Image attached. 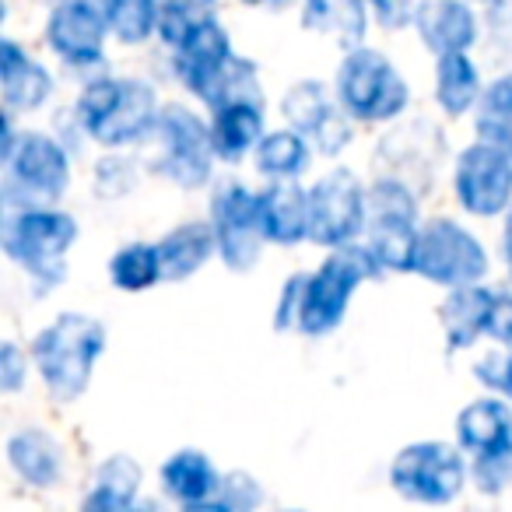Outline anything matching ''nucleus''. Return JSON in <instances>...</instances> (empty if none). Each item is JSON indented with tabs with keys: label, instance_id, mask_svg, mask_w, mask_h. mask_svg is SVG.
Masks as SVG:
<instances>
[{
	"label": "nucleus",
	"instance_id": "f257e3e1",
	"mask_svg": "<svg viewBox=\"0 0 512 512\" xmlns=\"http://www.w3.org/2000/svg\"><path fill=\"white\" fill-rule=\"evenodd\" d=\"M386 278L379 260L362 239L327 249L316 271H299L281 285L274 302V330L278 334L327 337L348 320L351 299L362 285Z\"/></svg>",
	"mask_w": 512,
	"mask_h": 512
},
{
	"label": "nucleus",
	"instance_id": "f03ea898",
	"mask_svg": "<svg viewBox=\"0 0 512 512\" xmlns=\"http://www.w3.org/2000/svg\"><path fill=\"white\" fill-rule=\"evenodd\" d=\"M32 365L53 404H74L88 393L95 365L106 355V327L92 313H57L29 344Z\"/></svg>",
	"mask_w": 512,
	"mask_h": 512
},
{
	"label": "nucleus",
	"instance_id": "7ed1b4c3",
	"mask_svg": "<svg viewBox=\"0 0 512 512\" xmlns=\"http://www.w3.org/2000/svg\"><path fill=\"white\" fill-rule=\"evenodd\" d=\"M78 218L57 204H4L0 246L11 264L39 288H57L67 278V256L78 246Z\"/></svg>",
	"mask_w": 512,
	"mask_h": 512
},
{
	"label": "nucleus",
	"instance_id": "20e7f679",
	"mask_svg": "<svg viewBox=\"0 0 512 512\" xmlns=\"http://www.w3.org/2000/svg\"><path fill=\"white\" fill-rule=\"evenodd\" d=\"M158 92L141 78H95L74 102V123L99 148H134L148 141L158 120Z\"/></svg>",
	"mask_w": 512,
	"mask_h": 512
},
{
	"label": "nucleus",
	"instance_id": "39448f33",
	"mask_svg": "<svg viewBox=\"0 0 512 512\" xmlns=\"http://www.w3.org/2000/svg\"><path fill=\"white\" fill-rule=\"evenodd\" d=\"M15 120V113H4V204H60L74 179L71 151L46 130H18Z\"/></svg>",
	"mask_w": 512,
	"mask_h": 512
},
{
	"label": "nucleus",
	"instance_id": "423d86ee",
	"mask_svg": "<svg viewBox=\"0 0 512 512\" xmlns=\"http://www.w3.org/2000/svg\"><path fill=\"white\" fill-rule=\"evenodd\" d=\"M456 446L467 453L470 484L481 495H502L512 488V400L498 393L470 400L453 421Z\"/></svg>",
	"mask_w": 512,
	"mask_h": 512
},
{
	"label": "nucleus",
	"instance_id": "0eeeda50",
	"mask_svg": "<svg viewBox=\"0 0 512 512\" xmlns=\"http://www.w3.org/2000/svg\"><path fill=\"white\" fill-rule=\"evenodd\" d=\"M334 92L358 127H383V123L400 120L411 106V85L400 74V67L372 46L344 50Z\"/></svg>",
	"mask_w": 512,
	"mask_h": 512
},
{
	"label": "nucleus",
	"instance_id": "6e6552de",
	"mask_svg": "<svg viewBox=\"0 0 512 512\" xmlns=\"http://www.w3.org/2000/svg\"><path fill=\"white\" fill-rule=\"evenodd\" d=\"M148 141H155L151 169L162 179L186 193L211 186L218 155L211 141V120H204L197 109L183 102H162Z\"/></svg>",
	"mask_w": 512,
	"mask_h": 512
},
{
	"label": "nucleus",
	"instance_id": "1a4fd4ad",
	"mask_svg": "<svg viewBox=\"0 0 512 512\" xmlns=\"http://www.w3.org/2000/svg\"><path fill=\"white\" fill-rule=\"evenodd\" d=\"M421 232V193L404 179L372 176L365 197L362 242L372 249L383 274H411L414 242Z\"/></svg>",
	"mask_w": 512,
	"mask_h": 512
},
{
	"label": "nucleus",
	"instance_id": "9d476101",
	"mask_svg": "<svg viewBox=\"0 0 512 512\" xmlns=\"http://www.w3.org/2000/svg\"><path fill=\"white\" fill-rule=\"evenodd\" d=\"M390 488L404 502L418 505H449L463 495L470 484V463L456 442L421 439L411 446L397 449L390 460Z\"/></svg>",
	"mask_w": 512,
	"mask_h": 512
},
{
	"label": "nucleus",
	"instance_id": "9b49d317",
	"mask_svg": "<svg viewBox=\"0 0 512 512\" xmlns=\"http://www.w3.org/2000/svg\"><path fill=\"white\" fill-rule=\"evenodd\" d=\"M488 267V249L463 221L446 218V214L421 221L411 256V274H418L421 281L439 288H456L470 285V281H484Z\"/></svg>",
	"mask_w": 512,
	"mask_h": 512
},
{
	"label": "nucleus",
	"instance_id": "f8f14e48",
	"mask_svg": "<svg viewBox=\"0 0 512 512\" xmlns=\"http://www.w3.org/2000/svg\"><path fill=\"white\" fill-rule=\"evenodd\" d=\"M449 158L446 130L428 116H400L393 130H386L372 155V176L404 179L407 186L428 197L442 176V165Z\"/></svg>",
	"mask_w": 512,
	"mask_h": 512
},
{
	"label": "nucleus",
	"instance_id": "ddd939ff",
	"mask_svg": "<svg viewBox=\"0 0 512 512\" xmlns=\"http://www.w3.org/2000/svg\"><path fill=\"white\" fill-rule=\"evenodd\" d=\"M218 235V260L232 274H253L271 246L260 225V197L242 179H221L211 190V211H207Z\"/></svg>",
	"mask_w": 512,
	"mask_h": 512
},
{
	"label": "nucleus",
	"instance_id": "4468645a",
	"mask_svg": "<svg viewBox=\"0 0 512 512\" xmlns=\"http://www.w3.org/2000/svg\"><path fill=\"white\" fill-rule=\"evenodd\" d=\"M453 197L477 221L502 218L512 207V151L491 141H474L453 158Z\"/></svg>",
	"mask_w": 512,
	"mask_h": 512
},
{
	"label": "nucleus",
	"instance_id": "2eb2a0df",
	"mask_svg": "<svg viewBox=\"0 0 512 512\" xmlns=\"http://www.w3.org/2000/svg\"><path fill=\"white\" fill-rule=\"evenodd\" d=\"M369 183L348 165L327 169L309 186V242L337 249L362 239Z\"/></svg>",
	"mask_w": 512,
	"mask_h": 512
},
{
	"label": "nucleus",
	"instance_id": "dca6fc26",
	"mask_svg": "<svg viewBox=\"0 0 512 512\" xmlns=\"http://www.w3.org/2000/svg\"><path fill=\"white\" fill-rule=\"evenodd\" d=\"M235 60H239V53H235L232 36H228L221 18L200 25L183 43L172 46V74L207 109H214L221 102L228 81H232Z\"/></svg>",
	"mask_w": 512,
	"mask_h": 512
},
{
	"label": "nucleus",
	"instance_id": "f3484780",
	"mask_svg": "<svg viewBox=\"0 0 512 512\" xmlns=\"http://www.w3.org/2000/svg\"><path fill=\"white\" fill-rule=\"evenodd\" d=\"M281 120L288 127H295L302 137H309V144L316 148V155L337 158L355 137L358 123L348 116V109L341 106L334 85L320 78H302L281 95Z\"/></svg>",
	"mask_w": 512,
	"mask_h": 512
},
{
	"label": "nucleus",
	"instance_id": "a211bd4d",
	"mask_svg": "<svg viewBox=\"0 0 512 512\" xmlns=\"http://www.w3.org/2000/svg\"><path fill=\"white\" fill-rule=\"evenodd\" d=\"M109 39H113V32H109L99 0H57L43 25L46 50L74 71L106 64Z\"/></svg>",
	"mask_w": 512,
	"mask_h": 512
},
{
	"label": "nucleus",
	"instance_id": "6ab92c4d",
	"mask_svg": "<svg viewBox=\"0 0 512 512\" xmlns=\"http://www.w3.org/2000/svg\"><path fill=\"white\" fill-rule=\"evenodd\" d=\"M57 85H53L50 67L39 57H32L15 36L0 39V102L4 113L32 116L53 99Z\"/></svg>",
	"mask_w": 512,
	"mask_h": 512
},
{
	"label": "nucleus",
	"instance_id": "aec40b11",
	"mask_svg": "<svg viewBox=\"0 0 512 512\" xmlns=\"http://www.w3.org/2000/svg\"><path fill=\"white\" fill-rule=\"evenodd\" d=\"M4 460H8L11 474L29 488L50 491L67 481V449L43 425L15 428L4 442Z\"/></svg>",
	"mask_w": 512,
	"mask_h": 512
},
{
	"label": "nucleus",
	"instance_id": "412c9836",
	"mask_svg": "<svg viewBox=\"0 0 512 512\" xmlns=\"http://www.w3.org/2000/svg\"><path fill=\"white\" fill-rule=\"evenodd\" d=\"M414 36L432 57L470 53L481 43V18L474 11V0H421Z\"/></svg>",
	"mask_w": 512,
	"mask_h": 512
},
{
	"label": "nucleus",
	"instance_id": "4be33fe9",
	"mask_svg": "<svg viewBox=\"0 0 512 512\" xmlns=\"http://www.w3.org/2000/svg\"><path fill=\"white\" fill-rule=\"evenodd\" d=\"M221 488V470L197 446H183L169 453L158 467V491L179 509H214Z\"/></svg>",
	"mask_w": 512,
	"mask_h": 512
},
{
	"label": "nucleus",
	"instance_id": "5701e85b",
	"mask_svg": "<svg viewBox=\"0 0 512 512\" xmlns=\"http://www.w3.org/2000/svg\"><path fill=\"white\" fill-rule=\"evenodd\" d=\"M207 120H211L214 155L221 165H242L246 158H253L260 137L267 134L264 99H253V95L225 99L221 106L207 109Z\"/></svg>",
	"mask_w": 512,
	"mask_h": 512
},
{
	"label": "nucleus",
	"instance_id": "b1692460",
	"mask_svg": "<svg viewBox=\"0 0 512 512\" xmlns=\"http://www.w3.org/2000/svg\"><path fill=\"white\" fill-rule=\"evenodd\" d=\"M495 299L498 288L484 285V281L446 288V299L439 302V327L446 351H470L477 341L488 337Z\"/></svg>",
	"mask_w": 512,
	"mask_h": 512
},
{
	"label": "nucleus",
	"instance_id": "393cba45",
	"mask_svg": "<svg viewBox=\"0 0 512 512\" xmlns=\"http://www.w3.org/2000/svg\"><path fill=\"white\" fill-rule=\"evenodd\" d=\"M260 197V225L271 246L292 249L309 242V190L299 179H267Z\"/></svg>",
	"mask_w": 512,
	"mask_h": 512
},
{
	"label": "nucleus",
	"instance_id": "a878e982",
	"mask_svg": "<svg viewBox=\"0 0 512 512\" xmlns=\"http://www.w3.org/2000/svg\"><path fill=\"white\" fill-rule=\"evenodd\" d=\"M158 256H162L165 285H179L200 274L218 256V235H214L211 218H190L172 225L158 239Z\"/></svg>",
	"mask_w": 512,
	"mask_h": 512
},
{
	"label": "nucleus",
	"instance_id": "bb28decb",
	"mask_svg": "<svg viewBox=\"0 0 512 512\" xmlns=\"http://www.w3.org/2000/svg\"><path fill=\"white\" fill-rule=\"evenodd\" d=\"M299 25L313 36L330 39L341 50L365 46L372 25L369 0H302Z\"/></svg>",
	"mask_w": 512,
	"mask_h": 512
},
{
	"label": "nucleus",
	"instance_id": "cd10ccee",
	"mask_svg": "<svg viewBox=\"0 0 512 512\" xmlns=\"http://www.w3.org/2000/svg\"><path fill=\"white\" fill-rule=\"evenodd\" d=\"M144 488V467L130 453H109L99 467L92 470L81 509L88 512H127L137 505Z\"/></svg>",
	"mask_w": 512,
	"mask_h": 512
},
{
	"label": "nucleus",
	"instance_id": "c85d7f7f",
	"mask_svg": "<svg viewBox=\"0 0 512 512\" xmlns=\"http://www.w3.org/2000/svg\"><path fill=\"white\" fill-rule=\"evenodd\" d=\"M484 92L481 67L470 53H446L435 57V106L449 123L474 113Z\"/></svg>",
	"mask_w": 512,
	"mask_h": 512
},
{
	"label": "nucleus",
	"instance_id": "c756f323",
	"mask_svg": "<svg viewBox=\"0 0 512 512\" xmlns=\"http://www.w3.org/2000/svg\"><path fill=\"white\" fill-rule=\"evenodd\" d=\"M316 148L309 137H302L295 127L267 130L253 151V165L264 179H302L313 169Z\"/></svg>",
	"mask_w": 512,
	"mask_h": 512
},
{
	"label": "nucleus",
	"instance_id": "7c9ffc66",
	"mask_svg": "<svg viewBox=\"0 0 512 512\" xmlns=\"http://www.w3.org/2000/svg\"><path fill=\"white\" fill-rule=\"evenodd\" d=\"M109 285L123 295H141L162 285V256H158V242H127L120 246L106 264Z\"/></svg>",
	"mask_w": 512,
	"mask_h": 512
},
{
	"label": "nucleus",
	"instance_id": "2f4dec72",
	"mask_svg": "<svg viewBox=\"0 0 512 512\" xmlns=\"http://www.w3.org/2000/svg\"><path fill=\"white\" fill-rule=\"evenodd\" d=\"M470 127H474V137L512 151V74H495L484 85L470 113Z\"/></svg>",
	"mask_w": 512,
	"mask_h": 512
},
{
	"label": "nucleus",
	"instance_id": "473e14b6",
	"mask_svg": "<svg viewBox=\"0 0 512 512\" xmlns=\"http://www.w3.org/2000/svg\"><path fill=\"white\" fill-rule=\"evenodd\" d=\"M99 8L109 22V32H113V43L144 46L158 39L162 0H99Z\"/></svg>",
	"mask_w": 512,
	"mask_h": 512
},
{
	"label": "nucleus",
	"instance_id": "72a5a7b5",
	"mask_svg": "<svg viewBox=\"0 0 512 512\" xmlns=\"http://www.w3.org/2000/svg\"><path fill=\"white\" fill-rule=\"evenodd\" d=\"M218 18V0H162V18H158V43L165 50L183 43L190 32Z\"/></svg>",
	"mask_w": 512,
	"mask_h": 512
},
{
	"label": "nucleus",
	"instance_id": "f704fd0d",
	"mask_svg": "<svg viewBox=\"0 0 512 512\" xmlns=\"http://www.w3.org/2000/svg\"><path fill=\"white\" fill-rule=\"evenodd\" d=\"M481 46L498 74H512V0H488L481 11Z\"/></svg>",
	"mask_w": 512,
	"mask_h": 512
},
{
	"label": "nucleus",
	"instance_id": "c9c22d12",
	"mask_svg": "<svg viewBox=\"0 0 512 512\" xmlns=\"http://www.w3.org/2000/svg\"><path fill=\"white\" fill-rule=\"evenodd\" d=\"M137 183H141V169H137V162L123 148L106 151L92 169L95 197L109 200V204H113V200L130 197V193L137 190Z\"/></svg>",
	"mask_w": 512,
	"mask_h": 512
},
{
	"label": "nucleus",
	"instance_id": "e433bc0d",
	"mask_svg": "<svg viewBox=\"0 0 512 512\" xmlns=\"http://www.w3.org/2000/svg\"><path fill=\"white\" fill-rule=\"evenodd\" d=\"M264 505V484L246 470H228L221 474V488L214 498V512H246Z\"/></svg>",
	"mask_w": 512,
	"mask_h": 512
},
{
	"label": "nucleus",
	"instance_id": "4c0bfd02",
	"mask_svg": "<svg viewBox=\"0 0 512 512\" xmlns=\"http://www.w3.org/2000/svg\"><path fill=\"white\" fill-rule=\"evenodd\" d=\"M474 379L488 393H498V397L512 400V348L498 344V348L484 351L474 362Z\"/></svg>",
	"mask_w": 512,
	"mask_h": 512
},
{
	"label": "nucleus",
	"instance_id": "58836bf2",
	"mask_svg": "<svg viewBox=\"0 0 512 512\" xmlns=\"http://www.w3.org/2000/svg\"><path fill=\"white\" fill-rule=\"evenodd\" d=\"M29 369H36L32 351H25L18 341H4V348H0V393L18 397L29 386Z\"/></svg>",
	"mask_w": 512,
	"mask_h": 512
},
{
	"label": "nucleus",
	"instance_id": "ea45409f",
	"mask_svg": "<svg viewBox=\"0 0 512 512\" xmlns=\"http://www.w3.org/2000/svg\"><path fill=\"white\" fill-rule=\"evenodd\" d=\"M421 0H369L372 22L383 32H407L414 29Z\"/></svg>",
	"mask_w": 512,
	"mask_h": 512
},
{
	"label": "nucleus",
	"instance_id": "a19ab883",
	"mask_svg": "<svg viewBox=\"0 0 512 512\" xmlns=\"http://www.w3.org/2000/svg\"><path fill=\"white\" fill-rule=\"evenodd\" d=\"M488 341H495V344H505V348H512V292H502V288H498L495 309H491Z\"/></svg>",
	"mask_w": 512,
	"mask_h": 512
},
{
	"label": "nucleus",
	"instance_id": "79ce46f5",
	"mask_svg": "<svg viewBox=\"0 0 512 512\" xmlns=\"http://www.w3.org/2000/svg\"><path fill=\"white\" fill-rule=\"evenodd\" d=\"M498 249H502L505 274H509V281H512V207L502 214V232H498Z\"/></svg>",
	"mask_w": 512,
	"mask_h": 512
},
{
	"label": "nucleus",
	"instance_id": "37998d69",
	"mask_svg": "<svg viewBox=\"0 0 512 512\" xmlns=\"http://www.w3.org/2000/svg\"><path fill=\"white\" fill-rule=\"evenodd\" d=\"M242 8L249 11H271V15H278V11H288L295 4V0H239Z\"/></svg>",
	"mask_w": 512,
	"mask_h": 512
},
{
	"label": "nucleus",
	"instance_id": "c03bdc74",
	"mask_svg": "<svg viewBox=\"0 0 512 512\" xmlns=\"http://www.w3.org/2000/svg\"><path fill=\"white\" fill-rule=\"evenodd\" d=\"M474 4H481V8H484V4H488V0H474Z\"/></svg>",
	"mask_w": 512,
	"mask_h": 512
}]
</instances>
